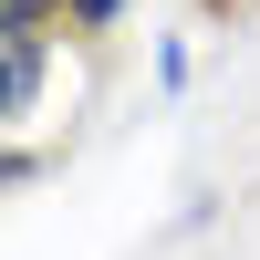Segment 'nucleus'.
<instances>
[{"label": "nucleus", "mask_w": 260, "mask_h": 260, "mask_svg": "<svg viewBox=\"0 0 260 260\" xmlns=\"http://www.w3.org/2000/svg\"><path fill=\"white\" fill-rule=\"evenodd\" d=\"M73 11H83V21H115V11H125V0H73Z\"/></svg>", "instance_id": "7ed1b4c3"}, {"label": "nucleus", "mask_w": 260, "mask_h": 260, "mask_svg": "<svg viewBox=\"0 0 260 260\" xmlns=\"http://www.w3.org/2000/svg\"><path fill=\"white\" fill-rule=\"evenodd\" d=\"M31 94H42V31L31 42H0V125H11Z\"/></svg>", "instance_id": "f257e3e1"}, {"label": "nucleus", "mask_w": 260, "mask_h": 260, "mask_svg": "<svg viewBox=\"0 0 260 260\" xmlns=\"http://www.w3.org/2000/svg\"><path fill=\"white\" fill-rule=\"evenodd\" d=\"M42 11H52V0H0V42H31Z\"/></svg>", "instance_id": "f03ea898"}]
</instances>
